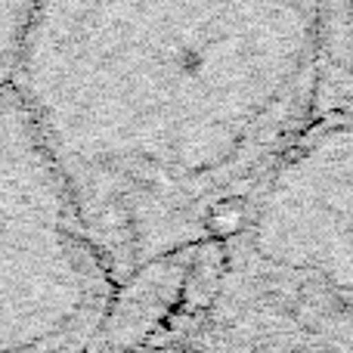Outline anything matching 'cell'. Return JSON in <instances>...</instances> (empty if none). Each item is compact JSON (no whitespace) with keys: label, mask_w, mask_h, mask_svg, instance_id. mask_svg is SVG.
<instances>
[{"label":"cell","mask_w":353,"mask_h":353,"mask_svg":"<svg viewBox=\"0 0 353 353\" xmlns=\"http://www.w3.org/2000/svg\"><path fill=\"white\" fill-rule=\"evenodd\" d=\"M12 87L121 285L242 232L316 118V0H37Z\"/></svg>","instance_id":"6da1fadb"},{"label":"cell","mask_w":353,"mask_h":353,"mask_svg":"<svg viewBox=\"0 0 353 353\" xmlns=\"http://www.w3.org/2000/svg\"><path fill=\"white\" fill-rule=\"evenodd\" d=\"M115 288L16 87H0V353H90Z\"/></svg>","instance_id":"7a4b0ae2"},{"label":"cell","mask_w":353,"mask_h":353,"mask_svg":"<svg viewBox=\"0 0 353 353\" xmlns=\"http://www.w3.org/2000/svg\"><path fill=\"white\" fill-rule=\"evenodd\" d=\"M230 242L257 267L353 298V109L307 124Z\"/></svg>","instance_id":"3957f363"},{"label":"cell","mask_w":353,"mask_h":353,"mask_svg":"<svg viewBox=\"0 0 353 353\" xmlns=\"http://www.w3.org/2000/svg\"><path fill=\"white\" fill-rule=\"evenodd\" d=\"M189 273V248L152 261L115 288L109 316L99 329L90 353H134L165 325L180 307Z\"/></svg>","instance_id":"277c9868"},{"label":"cell","mask_w":353,"mask_h":353,"mask_svg":"<svg viewBox=\"0 0 353 353\" xmlns=\"http://www.w3.org/2000/svg\"><path fill=\"white\" fill-rule=\"evenodd\" d=\"M316 115L353 109V0H316Z\"/></svg>","instance_id":"5b68a950"},{"label":"cell","mask_w":353,"mask_h":353,"mask_svg":"<svg viewBox=\"0 0 353 353\" xmlns=\"http://www.w3.org/2000/svg\"><path fill=\"white\" fill-rule=\"evenodd\" d=\"M37 0H0V87L12 84Z\"/></svg>","instance_id":"8992f818"},{"label":"cell","mask_w":353,"mask_h":353,"mask_svg":"<svg viewBox=\"0 0 353 353\" xmlns=\"http://www.w3.org/2000/svg\"><path fill=\"white\" fill-rule=\"evenodd\" d=\"M134 353H180V350H171V347H161V350H152V347H143V350H134Z\"/></svg>","instance_id":"52a82bcc"}]
</instances>
